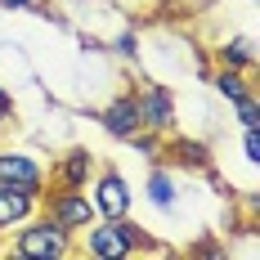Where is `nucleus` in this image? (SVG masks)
<instances>
[{
	"instance_id": "9d476101",
	"label": "nucleus",
	"mask_w": 260,
	"mask_h": 260,
	"mask_svg": "<svg viewBox=\"0 0 260 260\" xmlns=\"http://www.w3.org/2000/svg\"><path fill=\"white\" fill-rule=\"evenodd\" d=\"M220 68H234V72L256 68V41H251V36H238V41H229V45L220 50Z\"/></svg>"
},
{
	"instance_id": "6e6552de",
	"label": "nucleus",
	"mask_w": 260,
	"mask_h": 260,
	"mask_svg": "<svg viewBox=\"0 0 260 260\" xmlns=\"http://www.w3.org/2000/svg\"><path fill=\"white\" fill-rule=\"evenodd\" d=\"M104 130L108 135H121V139H130L135 130H144L139 126V108H135V94H121V99H112V104L104 108Z\"/></svg>"
},
{
	"instance_id": "f8f14e48",
	"label": "nucleus",
	"mask_w": 260,
	"mask_h": 260,
	"mask_svg": "<svg viewBox=\"0 0 260 260\" xmlns=\"http://www.w3.org/2000/svg\"><path fill=\"white\" fill-rule=\"evenodd\" d=\"M148 198H153L157 211H175V184H171V175L153 171V175H148Z\"/></svg>"
},
{
	"instance_id": "ddd939ff",
	"label": "nucleus",
	"mask_w": 260,
	"mask_h": 260,
	"mask_svg": "<svg viewBox=\"0 0 260 260\" xmlns=\"http://www.w3.org/2000/svg\"><path fill=\"white\" fill-rule=\"evenodd\" d=\"M175 153H180V161H188V166H202V161H207V148H202V144H188V139H175Z\"/></svg>"
},
{
	"instance_id": "7ed1b4c3",
	"label": "nucleus",
	"mask_w": 260,
	"mask_h": 260,
	"mask_svg": "<svg viewBox=\"0 0 260 260\" xmlns=\"http://www.w3.org/2000/svg\"><path fill=\"white\" fill-rule=\"evenodd\" d=\"M50 220H58L68 234H81V229H90L99 220V211H94V202L81 188H63V193L50 198Z\"/></svg>"
},
{
	"instance_id": "9b49d317",
	"label": "nucleus",
	"mask_w": 260,
	"mask_h": 260,
	"mask_svg": "<svg viewBox=\"0 0 260 260\" xmlns=\"http://www.w3.org/2000/svg\"><path fill=\"white\" fill-rule=\"evenodd\" d=\"M215 90H220L229 104H238V99H247V94H251L247 77H242V72H234V68H220V72H215Z\"/></svg>"
},
{
	"instance_id": "f03ea898",
	"label": "nucleus",
	"mask_w": 260,
	"mask_h": 260,
	"mask_svg": "<svg viewBox=\"0 0 260 260\" xmlns=\"http://www.w3.org/2000/svg\"><path fill=\"white\" fill-rule=\"evenodd\" d=\"M14 251L27 260H63V256H72V234L50 215L27 220V229H18V238H14Z\"/></svg>"
},
{
	"instance_id": "dca6fc26",
	"label": "nucleus",
	"mask_w": 260,
	"mask_h": 260,
	"mask_svg": "<svg viewBox=\"0 0 260 260\" xmlns=\"http://www.w3.org/2000/svg\"><path fill=\"white\" fill-rule=\"evenodd\" d=\"M117 54H126V58H130V54H135V36H121V41H117Z\"/></svg>"
},
{
	"instance_id": "f257e3e1",
	"label": "nucleus",
	"mask_w": 260,
	"mask_h": 260,
	"mask_svg": "<svg viewBox=\"0 0 260 260\" xmlns=\"http://www.w3.org/2000/svg\"><path fill=\"white\" fill-rule=\"evenodd\" d=\"M139 247H148V251H153V242L139 234L126 215H104V224H90V229H85V251H90V256L126 260V256H135Z\"/></svg>"
},
{
	"instance_id": "a211bd4d",
	"label": "nucleus",
	"mask_w": 260,
	"mask_h": 260,
	"mask_svg": "<svg viewBox=\"0 0 260 260\" xmlns=\"http://www.w3.org/2000/svg\"><path fill=\"white\" fill-rule=\"evenodd\" d=\"M9 108H14V104H9V94L0 90V112H5V117H9Z\"/></svg>"
},
{
	"instance_id": "39448f33",
	"label": "nucleus",
	"mask_w": 260,
	"mask_h": 260,
	"mask_svg": "<svg viewBox=\"0 0 260 260\" xmlns=\"http://www.w3.org/2000/svg\"><path fill=\"white\" fill-rule=\"evenodd\" d=\"M0 184H9V188H27V193H41V166L31 161L27 153H0Z\"/></svg>"
},
{
	"instance_id": "0eeeda50",
	"label": "nucleus",
	"mask_w": 260,
	"mask_h": 260,
	"mask_svg": "<svg viewBox=\"0 0 260 260\" xmlns=\"http://www.w3.org/2000/svg\"><path fill=\"white\" fill-rule=\"evenodd\" d=\"M41 207V193H27V188H9L0 184V229H14V224H27Z\"/></svg>"
},
{
	"instance_id": "1a4fd4ad",
	"label": "nucleus",
	"mask_w": 260,
	"mask_h": 260,
	"mask_svg": "<svg viewBox=\"0 0 260 260\" xmlns=\"http://www.w3.org/2000/svg\"><path fill=\"white\" fill-rule=\"evenodd\" d=\"M90 175H94V153H85V148H72L58 161V188H85Z\"/></svg>"
},
{
	"instance_id": "2eb2a0df",
	"label": "nucleus",
	"mask_w": 260,
	"mask_h": 260,
	"mask_svg": "<svg viewBox=\"0 0 260 260\" xmlns=\"http://www.w3.org/2000/svg\"><path fill=\"white\" fill-rule=\"evenodd\" d=\"M247 161H251V166L260 161V135H256V126H247Z\"/></svg>"
},
{
	"instance_id": "20e7f679",
	"label": "nucleus",
	"mask_w": 260,
	"mask_h": 260,
	"mask_svg": "<svg viewBox=\"0 0 260 260\" xmlns=\"http://www.w3.org/2000/svg\"><path fill=\"white\" fill-rule=\"evenodd\" d=\"M135 108H139V126L144 130H171L175 126V104L166 85H144L135 90Z\"/></svg>"
},
{
	"instance_id": "f3484780",
	"label": "nucleus",
	"mask_w": 260,
	"mask_h": 260,
	"mask_svg": "<svg viewBox=\"0 0 260 260\" xmlns=\"http://www.w3.org/2000/svg\"><path fill=\"white\" fill-rule=\"evenodd\" d=\"M36 0H0V9H31Z\"/></svg>"
},
{
	"instance_id": "423d86ee",
	"label": "nucleus",
	"mask_w": 260,
	"mask_h": 260,
	"mask_svg": "<svg viewBox=\"0 0 260 260\" xmlns=\"http://www.w3.org/2000/svg\"><path fill=\"white\" fill-rule=\"evenodd\" d=\"M94 211L99 215H126L130 211V184L117 175V171H104L99 175V184H94Z\"/></svg>"
},
{
	"instance_id": "4468645a",
	"label": "nucleus",
	"mask_w": 260,
	"mask_h": 260,
	"mask_svg": "<svg viewBox=\"0 0 260 260\" xmlns=\"http://www.w3.org/2000/svg\"><path fill=\"white\" fill-rule=\"evenodd\" d=\"M238 117H242V126H260V108H256V94H247V99H238Z\"/></svg>"
},
{
	"instance_id": "6ab92c4d",
	"label": "nucleus",
	"mask_w": 260,
	"mask_h": 260,
	"mask_svg": "<svg viewBox=\"0 0 260 260\" xmlns=\"http://www.w3.org/2000/svg\"><path fill=\"white\" fill-rule=\"evenodd\" d=\"M0 130H5V112H0Z\"/></svg>"
}]
</instances>
